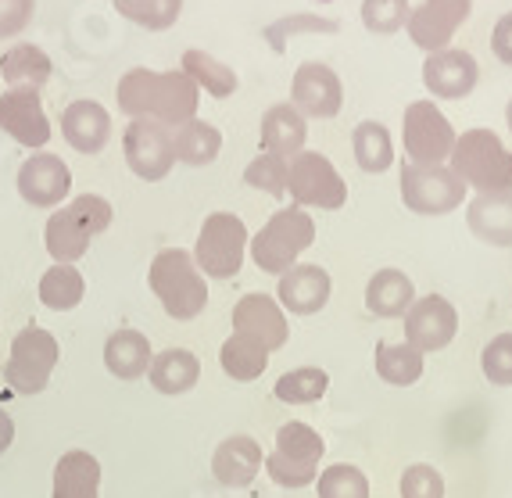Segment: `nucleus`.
<instances>
[{"label":"nucleus","mask_w":512,"mask_h":498,"mask_svg":"<svg viewBox=\"0 0 512 498\" xmlns=\"http://www.w3.org/2000/svg\"><path fill=\"white\" fill-rule=\"evenodd\" d=\"M115 101H119V112H126L129 119H151L176 129L183 122L197 119L201 90L180 69H129L115 86Z\"/></svg>","instance_id":"1"},{"label":"nucleus","mask_w":512,"mask_h":498,"mask_svg":"<svg viewBox=\"0 0 512 498\" xmlns=\"http://www.w3.org/2000/svg\"><path fill=\"white\" fill-rule=\"evenodd\" d=\"M147 284H151L154 298L162 301V309L180 323H190L205 312L208 305V284L201 269H197L194 255L183 248H165L154 255L151 269H147Z\"/></svg>","instance_id":"2"},{"label":"nucleus","mask_w":512,"mask_h":498,"mask_svg":"<svg viewBox=\"0 0 512 498\" xmlns=\"http://www.w3.org/2000/svg\"><path fill=\"white\" fill-rule=\"evenodd\" d=\"M448 169L477 194L512 190V151L491 129H466L462 137H455Z\"/></svg>","instance_id":"3"},{"label":"nucleus","mask_w":512,"mask_h":498,"mask_svg":"<svg viewBox=\"0 0 512 498\" xmlns=\"http://www.w3.org/2000/svg\"><path fill=\"white\" fill-rule=\"evenodd\" d=\"M111 226V205L101 194H79L47 219V251L58 266H72L90 251V241Z\"/></svg>","instance_id":"4"},{"label":"nucleus","mask_w":512,"mask_h":498,"mask_svg":"<svg viewBox=\"0 0 512 498\" xmlns=\"http://www.w3.org/2000/svg\"><path fill=\"white\" fill-rule=\"evenodd\" d=\"M316 241V223L305 208L291 205L269 215V223L251 237V258L262 273L283 276L287 269L298 266L301 251L312 248Z\"/></svg>","instance_id":"5"},{"label":"nucleus","mask_w":512,"mask_h":498,"mask_svg":"<svg viewBox=\"0 0 512 498\" xmlns=\"http://www.w3.org/2000/svg\"><path fill=\"white\" fill-rule=\"evenodd\" d=\"M323 452L326 441L319 438V430H312L301 420H291L276 430V448L265 456V473L280 488H305L319 477Z\"/></svg>","instance_id":"6"},{"label":"nucleus","mask_w":512,"mask_h":498,"mask_svg":"<svg viewBox=\"0 0 512 498\" xmlns=\"http://www.w3.org/2000/svg\"><path fill=\"white\" fill-rule=\"evenodd\" d=\"M248 226L244 219L233 212H212L201 223L197 233V248L194 262L201 269V276H212V280H230L244 266V251H248Z\"/></svg>","instance_id":"7"},{"label":"nucleus","mask_w":512,"mask_h":498,"mask_svg":"<svg viewBox=\"0 0 512 498\" xmlns=\"http://www.w3.org/2000/svg\"><path fill=\"white\" fill-rule=\"evenodd\" d=\"M58 341L43 327L18 330L11 341V355L4 362V380L18 395H40L47 380H51L54 366H58Z\"/></svg>","instance_id":"8"},{"label":"nucleus","mask_w":512,"mask_h":498,"mask_svg":"<svg viewBox=\"0 0 512 498\" xmlns=\"http://www.w3.org/2000/svg\"><path fill=\"white\" fill-rule=\"evenodd\" d=\"M287 190L298 208H323V212H337L348 201V183L341 180V172L333 169V162L319 151H301L287 165Z\"/></svg>","instance_id":"9"},{"label":"nucleus","mask_w":512,"mask_h":498,"mask_svg":"<svg viewBox=\"0 0 512 498\" xmlns=\"http://www.w3.org/2000/svg\"><path fill=\"white\" fill-rule=\"evenodd\" d=\"M402 140L409 165H448L455 129L434 101H412L402 119Z\"/></svg>","instance_id":"10"},{"label":"nucleus","mask_w":512,"mask_h":498,"mask_svg":"<svg viewBox=\"0 0 512 498\" xmlns=\"http://www.w3.org/2000/svg\"><path fill=\"white\" fill-rule=\"evenodd\" d=\"M466 183L448 165H405L402 201L416 215H452L466 201Z\"/></svg>","instance_id":"11"},{"label":"nucleus","mask_w":512,"mask_h":498,"mask_svg":"<svg viewBox=\"0 0 512 498\" xmlns=\"http://www.w3.org/2000/svg\"><path fill=\"white\" fill-rule=\"evenodd\" d=\"M122 151H126V165L133 169V176H140L144 183L165 180L169 169L176 165V155H172V129L151 119L129 122L126 137H122Z\"/></svg>","instance_id":"12"},{"label":"nucleus","mask_w":512,"mask_h":498,"mask_svg":"<svg viewBox=\"0 0 512 498\" xmlns=\"http://www.w3.org/2000/svg\"><path fill=\"white\" fill-rule=\"evenodd\" d=\"M291 104L305 119H333L344 104V83L326 61H305L291 79Z\"/></svg>","instance_id":"13"},{"label":"nucleus","mask_w":512,"mask_h":498,"mask_svg":"<svg viewBox=\"0 0 512 498\" xmlns=\"http://www.w3.org/2000/svg\"><path fill=\"white\" fill-rule=\"evenodd\" d=\"M470 11L473 0H423L419 8H412L409 26H405L409 40L427 54L444 51V47H452V36L470 18Z\"/></svg>","instance_id":"14"},{"label":"nucleus","mask_w":512,"mask_h":498,"mask_svg":"<svg viewBox=\"0 0 512 498\" xmlns=\"http://www.w3.org/2000/svg\"><path fill=\"white\" fill-rule=\"evenodd\" d=\"M459 334V312L448 298L441 294H427V298H416L409 312H405V341L416 348V352H441L452 344V337Z\"/></svg>","instance_id":"15"},{"label":"nucleus","mask_w":512,"mask_h":498,"mask_svg":"<svg viewBox=\"0 0 512 498\" xmlns=\"http://www.w3.org/2000/svg\"><path fill=\"white\" fill-rule=\"evenodd\" d=\"M0 129L15 144L29 147V151H40L51 140V119L43 112L40 90H29V86L4 90L0 94Z\"/></svg>","instance_id":"16"},{"label":"nucleus","mask_w":512,"mask_h":498,"mask_svg":"<svg viewBox=\"0 0 512 498\" xmlns=\"http://www.w3.org/2000/svg\"><path fill=\"white\" fill-rule=\"evenodd\" d=\"M72 190V172L51 151H36L22 162L18 169V194L33 208H61V201L69 198Z\"/></svg>","instance_id":"17"},{"label":"nucleus","mask_w":512,"mask_h":498,"mask_svg":"<svg viewBox=\"0 0 512 498\" xmlns=\"http://www.w3.org/2000/svg\"><path fill=\"white\" fill-rule=\"evenodd\" d=\"M233 330L262 344L269 355L280 352L287 337H291V323L283 316L280 301L269 298V294H244L233 305Z\"/></svg>","instance_id":"18"},{"label":"nucleus","mask_w":512,"mask_h":498,"mask_svg":"<svg viewBox=\"0 0 512 498\" xmlns=\"http://www.w3.org/2000/svg\"><path fill=\"white\" fill-rule=\"evenodd\" d=\"M480 79L477 58L459 47H444L437 54H427L423 61V86L441 101H462L473 94V86Z\"/></svg>","instance_id":"19"},{"label":"nucleus","mask_w":512,"mask_h":498,"mask_svg":"<svg viewBox=\"0 0 512 498\" xmlns=\"http://www.w3.org/2000/svg\"><path fill=\"white\" fill-rule=\"evenodd\" d=\"M330 291H333V280L319 262H298V266L280 276L276 301L291 316H316V312L326 309Z\"/></svg>","instance_id":"20"},{"label":"nucleus","mask_w":512,"mask_h":498,"mask_svg":"<svg viewBox=\"0 0 512 498\" xmlns=\"http://www.w3.org/2000/svg\"><path fill=\"white\" fill-rule=\"evenodd\" d=\"M61 137L69 140L72 151L79 155H101L111 137V115L97 101H72L61 112Z\"/></svg>","instance_id":"21"},{"label":"nucleus","mask_w":512,"mask_h":498,"mask_svg":"<svg viewBox=\"0 0 512 498\" xmlns=\"http://www.w3.org/2000/svg\"><path fill=\"white\" fill-rule=\"evenodd\" d=\"M262 466H265L262 448H258V441L248 438V434H233V438L219 441V448H215V456H212L215 481L226 484V488H248Z\"/></svg>","instance_id":"22"},{"label":"nucleus","mask_w":512,"mask_h":498,"mask_svg":"<svg viewBox=\"0 0 512 498\" xmlns=\"http://www.w3.org/2000/svg\"><path fill=\"white\" fill-rule=\"evenodd\" d=\"M258 137H262V147L269 151V155H280V158H287V162H291L294 155H301V151H305L308 119L298 112V108H294L291 101H280L262 115Z\"/></svg>","instance_id":"23"},{"label":"nucleus","mask_w":512,"mask_h":498,"mask_svg":"<svg viewBox=\"0 0 512 498\" xmlns=\"http://www.w3.org/2000/svg\"><path fill=\"white\" fill-rule=\"evenodd\" d=\"M473 237L491 248H512V190L505 194H477L466 208Z\"/></svg>","instance_id":"24"},{"label":"nucleus","mask_w":512,"mask_h":498,"mask_svg":"<svg viewBox=\"0 0 512 498\" xmlns=\"http://www.w3.org/2000/svg\"><path fill=\"white\" fill-rule=\"evenodd\" d=\"M416 305V287L402 269H376L366 284V309L380 319H402Z\"/></svg>","instance_id":"25"},{"label":"nucleus","mask_w":512,"mask_h":498,"mask_svg":"<svg viewBox=\"0 0 512 498\" xmlns=\"http://www.w3.org/2000/svg\"><path fill=\"white\" fill-rule=\"evenodd\" d=\"M151 341H147L140 330H115V334L104 341V366H108L111 377L119 380H140L151 370Z\"/></svg>","instance_id":"26"},{"label":"nucleus","mask_w":512,"mask_h":498,"mask_svg":"<svg viewBox=\"0 0 512 498\" xmlns=\"http://www.w3.org/2000/svg\"><path fill=\"white\" fill-rule=\"evenodd\" d=\"M147 380L158 395H187L190 387H197V380H201V362L187 348H165L151 359Z\"/></svg>","instance_id":"27"},{"label":"nucleus","mask_w":512,"mask_h":498,"mask_svg":"<svg viewBox=\"0 0 512 498\" xmlns=\"http://www.w3.org/2000/svg\"><path fill=\"white\" fill-rule=\"evenodd\" d=\"M101 491V463L83 448H72L54 466L51 498H97Z\"/></svg>","instance_id":"28"},{"label":"nucleus","mask_w":512,"mask_h":498,"mask_svg":"<svg viewBox=\"0 0 512 498\" xmlns=\"http://www.w3.org/2000/svg\"><path fill=\"white\" fill-rule=\"evenodd\" d=\"M219 151H222V133L212 122L190 119L172 129V155H176V162L205 169V165H212L219 158Z\"/></svg>","instance_id":"29"},{"label":"nucleus","mask_w":512,"mask_h":498,"mask_svg":"<svg viewBox=\"0 0 512 498\" xmlns=\"http://www.w3.org/2000/svg\"><path fill=\"white\" fill-rule=\"evenodd\" d=\"M180 72H187V76L194 79L197 90L212 94L215 101H226V97H233V94H237V86H240L233 65H226V61H219L215 54H208V51H197V47L183 51Z\"/></svg>","instance_id":"30"},{"label":"nucleus","mask_w":512,"mask_h":498,"mask_svg":"<svg viewBox=\"0 0 512 498\" xmlns=\"http://www.w3.org/2000/svg\"><path fill=\"white\" fill-rule=\"evenodd\" d=\"M51 72H54L51 58H47V51H40L36 43H15V47H8L4 58H0V76H4L8 90H15V86L40 90V86L51 79Z\"/></svg>","instance_id":"31"},{"label":"nucleus","mask_w":512,"mask_h":498,"mask_svg":"<svg viewBox=\"0 0 512 498\" xmlns=\"http://www.w3.org/2000/svg\"><path fill=\"white\" fill-rule=\"evenodd\" d=\"M351 147H355V162L362 172H387L394 165V140L384 122H359L351 133Z\"/></svg>","instance_id":"32"},{"label":"nucleus","mask_w":512,"mask_h":498,"mask_svg":"<svg viewBox=\"0 0 512 498\" xmlns=\"http://www.w3.org/2000/svg\"><path fill=\"white\" fill-rule=\"evenodd\" d=\"M219 366L226 377L240 380V384H248V380H258L269 366V352H265L262 344H255L251 337L244 334H233L222 341V352H219Z\"/></svg>","instance_id":"33"},{"label":"nucleus","mask_w":512,"mask_h":498,"mask_svg":"<svg viewBox=\"0 0 512 498\" xmlns=\"http://www.w3.org/2000/svg\"><path fill=\"white\" fill-rule=\"evenodd\" d=\"M337 18L330 15H316V11H294V15H283L276 22L262 29V40L273 47L276 54H283L291 47L294 36H319V33H337Z\"/></svg>","instance_id":"34"},{"label":"nucleus","mask_w":512,"mask_h":498,"mask_svg":"<svg viewBox=\"0 0 512 498\" xmlns=\"http://www.w3.org/2000/svg\"><path fill=\"white\" fill-rule=\"evenodd\" d=\"M376 373L394 387H412L423 377V352H416L409 341L376 344Z\"/></svg>","instance_id":"35"},{"label":"nucleus","mask_w":512,"mask_h":498,"mask_svg":"<svg viewBox=\"0 0 512 498\" xmlns=\"http://www.w3.org/2000/svg\"><path fill=\"white\" fill-rule=\"evenodd\" d=\"M86 294L83 273L76 266H51L40 276V301L54 312L76 309Z\"/></svg>","instance_id":"36"},{"label":"nucleus","mask_w":512,"mask_h":498,"mask_svg":"<svg viewBox=\"0 0 512 498\" xmlns=\"http://www.w3.org/2000/svg\"><path fill=\"white\" fill-rule=\"evenodd\" d=\"M330 391V377L319 366H301V370H287L276 380L273 395L287 405H312Z\"/></svg>","instance_id":"37"},{"label":"nucleus","mask_w":512,"mask_h":498,"mask_svg":"<svg viewBox=\"0 0 512 498\" xmlns=\"http://www.w3.org/2000/svg\"><path fill=\"white\" fill-rule=\"evenodd\" d=\"M122 18H129L133 26L151 29V33H162L172 29L183 15V0H115Z\"/></svg>","instance_id":"38"},{"label":"nucleus","mask_w":512,"mask_h":498,"mask_svg":"<svg viewBox=\"0 0 512 498\" xmlns=\"http://www.w3.org/2000/svg\"><path fill=\"white\" fill-rule=\"evenodd\" d=\"M409 0H362V26L373 36H394L409 26Z\"/></svg>","instance_id":"39"},{"label":"nucleus","mask_w":512,"mask_h":498,"mask_svg":"<svg viewBox=\"0 0 512 498\" xmlns=\"http://www.w3.org/2000/svg\"><path fill=\"white\" fill-rule=\"evenodd\" d=\"M319 498H369V481L359 466L337 463L319 473Z\"/></svg>","instance_id":"40"},{"label":"nucleus","mask_w":512,"mask_h":498,"mask_svg":"<svg viewBox=\"0 0 512 498\" xmlns=\"http://www.w3.org/2000/svg\"><path fill=\"white\" fill-rule=\"evenodd\" d=\"M287 165H291L287 158L262 151V155H258L255 162H248V169H244V183L262 190V194L283 198V194H287Z\"/></svg>","instance_id":"41"},{"label":"nucleus","mask_w":512,"mask_h":498,"mask_svg":"<svg viewBox=\"0 0 512 498\" xmlns=\"http://www.w3.org/2000/svg\"><path fill=\"white\" fill-rule=\"evenodd\" d=\"M480 366H484V377L498 387L512 384V334H498L495 341L484 344V355H480Z\"/></svg>","instance_id":"42"},{"label":"nucleus","mask_w":512,"mask_h":498,"mask_svg":"<svg viewBox=\"0 0 512 498\" xmlns=\"http://www.w3.org/2000/svg\"><path fill=\"white\" fill-rule=\"evenodd\" d=\"M402 498H444V477L430 463H416L398 481Z\"/></svg>","instance_id":"43"},{"label":"nucleus","mask_w":512,"mask_h":498,"mask_svg":"<svg viewBox=\"0 0 512 498\" xmlns=\"http://www.w3.org/2000/svg\"><path fill=\"white\" fill-rule=\"evenodd\" d=\"M36 0H0V40L4 36H18L33 22Z\"/></svg>","instance_id":"44"},{"label":"nucleus","mask_w":512,"mask_h":498,"mask_svg":"<svg viewBox=\"0 0 512 498\" xmlns=\"http://www.w3.org/2000/svg\"><path fill=\"white\" fill-rule=\"evenodd\" d=\"M491 51L502 65H512V11L498 18L495 33H491Z\"/></svg>","instance_id":"45"},{"label":"nucleus","mask_w":512,"mask_h":498,"mask_svg":"<svg viewBox=\"0 0 512 498\" xmlns=\"http://www.w3.org/2000/svg\"><path fill=\"white\" fill-rule=\"evenodd\" d=\"M11 441H15V420H11L4 409H0V456L11 448Z\"/></svg>","instance_id":"46"},{"label":"nucleus","mask_w":512,"mask_h":498,"mask_svg":"<svg viewBox=\"0 0 512 498\" xmlns=\"http://www.w3.org/2000/svg\"><path fill=\"white\" fill-rule=\"evenodd\" d=\"M505 122H509V129H512V97H509V104H505Z\"/></svg>","instance_id":"47"}]
</instances>
